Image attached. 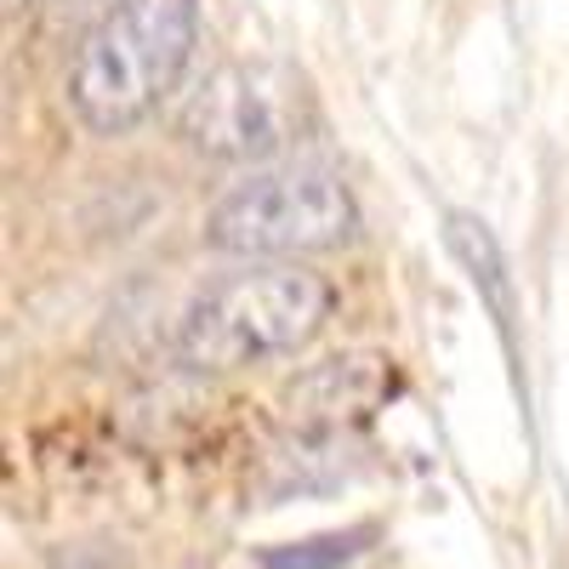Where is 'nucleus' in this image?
I'll use <instances>...</instances> for the list:
<instances>
[{
	"mask_svg": "<svg viewBox=\"0 0 569 569\" xmlns=\"http://www.w3.org/2000/svg\"><path fill=\"white\" fill-rule=\"evenodd\" d=\"M313 126V91L297 69L233 58L200 80L182 109V142L211 160H273Z\"/></svg>",
	"mask_w": 569,
	"mask_h": 569,
	"instance_id": "4",
	"label": "nucleus"
},
{
	"mask_svg": "<svg viewBox=\"0 0 569 569\" xmlns=\"http://www.w3.org/2000/svg\"><path fill=\"white\" fill-rule=\"evenodd\" d=\"M399 393V370L382 353H337L297 370L279 388V421L297 427V439H342L348 427L388 410Z\"/></svg>",
	"mask_w": 569,
	"mask_h": 569,
	"instance_id": "5",
	"label": "nucleus"
},
{
	"mask_svg": "<svg viewBox=\"0 0 569 569\" xmlns=\"http://www.w3.org/2000/svg\"><path fill=\"white\" fill-rule=\"evenodd\" d=\"M359 222L348 182L319 160H279L233 182L206 217V246L251 262H297L342 246Z\"/></svg>",
	"mask_w": 569,
	"mask_h": 569,
	"instance_id": "3",
	"label": "nucleus"
},
{
	"mask_svg": "<svg viewBox=\"0 0 569 569\" xmlns=\"http://www.w3.org/2000/svg\"><path fill=\"white\" fill-rule=\"evenodd\" d=\"M330 308H337V291L330 279L297 262H262L251 273H228L211 291H200L188 302V313L177 319V365L200 370V376H228L262 359H284L308 348Z\"/></svg>",
	"mask_w": 569,
	"mask_h": 569,
	"instance_id": "2",
	"label": "nucleus"
},
{
	"mask_svg": "<svg viewBox=\"0 0 569 569\" xmlns=\"http://www.w3.org/2000/svg\"><path fill=\"white\" fill-rule=\"evenodd\" d=\"M365 541H376L370 525L359 530H330V536H308V541H284L273 552H262L257 569H342L365 552Z\"/></svg>",
	"mask_w": 569,
	"mask_h": 569,
	"instance_id": "7",
	"label": "nucleus"
},
{
	"mask_svg": "<svg viewBox=\"0 0 569 569\" xmlns=\"http://www.w3.org/2000/svg\"><path fill=\"white\" fill-rule=\"evenodd\" d=\"M445 246L450 257L461 262V273L472 279V291H479L496 313L501 330H512V279H507V257L496 246V233L485 217H472V211H450L445 217Z\"/></svg>",
	"mask_w": 569,
	"mask_h": 569,
	"instance_id": "6",
	"label": "nucleus"
},
{
	"mask_svg": "<svg viewBox=\"0 0 569 569\" xmlns=\"http://www.w3.org/2000/svg\"><path fill=\"white\" fill-rule=\"evenodd\" d=\"M194 46H200L194 0H114L74 52L69 69L74 120L98 137H126L177 91Z\"/></svg>",
	"mask_w": 569,
	"mask_h": 569,
	"instance_id": "1",
	"label": "nucleus"
}]
</instances>
